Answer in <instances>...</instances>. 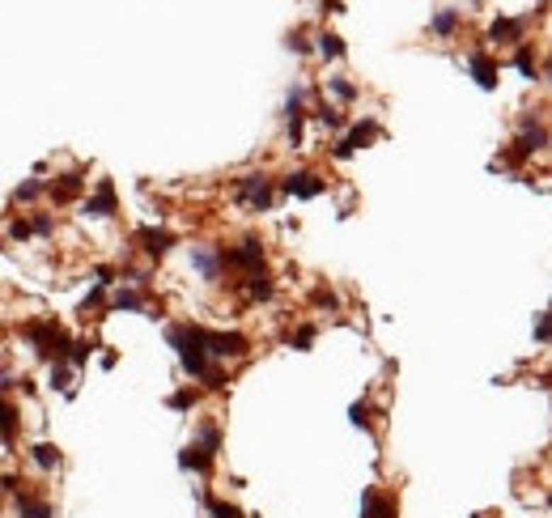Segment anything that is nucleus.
Here are the masks:
<instances>
[{"label":"nucleus","instance_id":"f257e3e1","mask_svg":"<svg viewBox=\"0 0 552 518\" xmlns=\"http://www.w3.org/2000/svg\"><path fill=\"white\" fill-rule=\"evenodd\" d=\"M166 344L179 353V361H183V370H187L191 378H204V387H208V391H225V374H221V366L213 361V353H208V344H204V327H200V323L170 327V332H166Z\"/></svg>","mask_w":552,"mask_h":518},{"label":"nucleus","instance_id":"f03ea898","mask_svg":"<svg viewBox=\"0 0 552 518\" xmlns=\"http://www.w3.org/2000/svg\"><path fill=\"white\" fill-rule=\"evenodd\" d=\"M21 340H30V344H34V353H38V357H47V361H64V357H68V349H72L68 332H64L55 319H30V323H21Z\"/></svg>","mask_w":552,"mask_h":518},{"label":"nucleus","instance_id":"7ed1b4c3","mask_svg":"<svg viewBox=\"0 0 552 518\" xmlns=\"http://www.w3.org/2000/svg\"><path fill=\"white\" fill-rule=\"evenodd\" d=\"M234 200L251 213H268L276 204V187L268 174H242V179H234Z\"/></svg>","mask_w":552,"mask_h":518},{"label":"nucleus","instance_id":"20e7f679","mask_svg":"<svg viewBox=\"0 0 552 518\" xmlns=\"http://www.w3.org/2000/svg\"><path fill=\"white\" fill-rule=\"evenodd\" d=\"M204 344H208V353H213V361H234V357H247V349H251V340L242 336V332H208L204 327Z\"/></svg>","mask_w":552,"mask_h":518},{"label":"nucleus","instance_id":"39448f33","mask_svg":"<svg viewBox=\"0 0 552 518\" xmlns=\"http://www.w3.org/2000/svg\"><path fill=\"white\" fill-rule=\"evenodd\" d=\"M221 255H225V268H238V272H264V247H259V238H242L234 251H225L221 247Z\"/></svg>","mask_w":552,"mask_h":518},{"label":"nucleus","instance_id":"423d86ee","mask_svg":"<svg viewBox=\"0 0 552 518\" xmlns=\"http://www.w3.org/2000/svg\"><path fill=\"white\" fill-rule=\"evenodd\" d=\"M323 179L315 174V170H293V174H285L281 179V191L285 196H298V200H315V196H323Z\"/></svg>","mask_w":552,"mask_h":518},{"label":"nucleus","instance_id":"0eeeda50","mask_svg":"<svg viewBox=\"0 0 552 518\" xmlns=\"http://www.w3.org/2000/svg\"><path fill=\"white\" fill-rule=\"evenodd\" d=\"M544 145H548V128H544V123H536V119H523V132H519V140H514L510 157L519 162V157H527V153H536V149H544Z\"/></svg>","mask_w":552,"mask_h":518},{"label":"nucleus","instance_id":"6e6552de","mask_svg":"<svg viewBox=\"0 0 552 518\" xmlns=\"http://www.w3.org/2000/svg\"><path fill=\"white\" fill-rule=\"evenodd\" d=\"M132 238L140 242V251H145L149 259H162V255H166V251L174 247V238H170L166 230H157V225H140V230H136Z\"/></svg>","mask_w":552,"mask_h":518},{"label":"nucleus","instance_id":"1a4fd4ad","mask_svg":"<svg viewBox=\"0 0 552 518\" xmlns=\"http://www.w3.org/2000/svg\"><path fill=\"white\" fill-rule=\"evenodd\" d=\"M81 208H85L89 217H111V213L119 208V204H115V183H111V179H98L94 196H89V200H85Z\"/></svg>","mask_w":552,"mask_h":518},{"label":"nucleus","instance_id":"9d476101","mask_svg":"<svg viewBox=\"0 0 552 518\" xmlns=\"http://www.w3.org/2000/svg\"><path fill=\"white\" fill-rule=\"evenodd\" d=\"M191 264L204 281H217L225 268V255H221V247H191Z\"/></svg>","mask_w":552,"mask_h":518},{"label":"nucleus","instance_id":"9b49d317","mask_svg":"<svg viewBox=\"0 0 552 518\" xmlns=\"http://www.w3.org/2000/svg\"><path fill=\"white\" fill-rule=\"evenodd\" d=\"M361 518H400L395 497H383L378 489H366L361 493Z\"/></svg>","mask_w":552,"mask_h":518},{"label":"nucleus","instance_id":"f8f14e48","mask_svg":"<svg viewBox=\"0 0 552 518\" xmlns=\"http://www.w3.org/2000/svg\"><path fill=\"white\" fill-rule=\"evenodd\" d=\"M468 68H472V77H476V85H480V89H497V64H493L480 47L468 55Z\"/></svg>","mask_w":552,"mask_h":518},{"label":"nucleus","instance_id":"ddd939ff","mask_svg":"<svg viewBox=\"0 0 552 518\" xmlns=\"http://www.w3.org/2000/svg\"><path fill=\"white\" fill-rule=\"evenodd\" d=\"M179 468H183V472H200V476H208V472H213V451L200 446V442H191L187 451H179Z\"/></svg>","mask_w":552,"mask_h":518},{"label":"nucleus","instance_id":"4468645a","mask_svg":"<svg viewBox=\"0 0 552 518\" xmlns=\"http://www.w3.org/2000/svg\"><path fill=\"white\" fill-rule=\"evenodd\" d=\"M489 38L493 43H523V17H497L489 26Z\"/></svg>","mask_w":552,"mask_h":518},{"label":"nucleus","instance_id":"2eb2a0df","mask_svg":"<svg viewBox=\"0 0 552 518\" xmlns=\"http://www.w3.org/2000/svg\"><path fill=\"white\" fill-rule=\"evenodd\" d=\"M81 187H85V179H81V174H60V179L51 183V200H55V204H68V200H77V196H81Z\"/></svg>","mask_w":552,"mask_h":518},{"label":"nucleus","instance_id":"dca6fc26","mask_svg":"<svg viewBox=\"0 0 552 518\" xmlns=\"http://www.w3.org/2000/svg\"><path fill=\"white\" fill-rule=\"evenodd\" d=\"M13 514H17V518H51V506H47L43 497L17 493V497H13Z\"/></svg>","mask_w":552,"mask_h":518},{"label":"nucleus","instance_id":"f3484780","mask_svg":"<svg viewBox=\"0 0 552 518\" xmlns=\"http://www.w3.org/2000/svg\"><path fill=\"white\" fill-rule=\"evenodd\" d=\"M374 136H383V128H378L374 119H361V123H357V128H353V132L344 136V145H349V149L357 153V149H361L366 140H374Z\"/></svg>","mask_w":552,"mask_h":518},{"label":"nucleus","instance_id":"a211bd4d","mask_svg":"<svg viewBox=\"0 0 552 518\" xmlns=\"http://www.w3.org/2000/svg\"><path fill=\"white\" fill-rule=\"evenodd\" d=\"M272 298V276L268 272H251L247 276V302H268Z\"/></svg>","mask_w":552,"mask_h":518},{"label":"nucleus","instance_id":"6ab92c4d","mask_svg":"<svg viewBox=\"0 0 552 518\" xmlns=\"http://www.w3.org/2000/svg\"><path fill=\"white\" fill-rule=\"evenodd\" d=\"M30 459H34V468H43V472H55V468H60V451H55L51 442L30 446Z\"/></svg>","mask_w":552,"mask_h":518},{"label":"nucleus","instance_id":"aec40b11","mask_svg":"<svg viewBox=\"0 0 552 518\" xmlns=\"http://www.w3.org/2000/svg\"><path fill=\"white\" fill-rule=\"evenodd\" d=\"M455 26H459V9H442V13H434V21H429V30L434 34H455Z\"/></svg>","mask_w":552,"mask_h":518},{"label":"nucleus","instance_id":"412c9836","mask_svg":"<svg viewBox=\"0 0 552 518\" xmlns=\"http://www.w3.org/2000/svg\"><path fill=\"white\" fill-rule=\"evenodd\" d=\"M514 68H519L527 81H536V77H540V64H536V55H531L527 47H519V51H514Z\"/></svg>","mask_w":552,"mask_h":518},{"label":"nucleus","instance_id":"4be33fe9","mask_svg":"<svg viewBox=\"0 0 552 518\" xmlns=\"http://www.w3.org/2000/svg\"><path fill=\"white\" fill-rule=\"evenodd\" d=\"M111 310H145V298L132 293V289H119V293L111 298Z\"/></svg>","mask_w":552,"mask_h":518},{"label":"nucleus","instance_id":"5701e85b","mask_svg":"<svg viewBox=\"0 0 552 518\" xmlns=\"http://www.w3.org/2000/svg\"><path fill=\"white\" fill-rule=\"evenodd\" d=\"M319 55H323V60H340V55H344L340 34H319Z\"/></svg>","mask_w":552,"mask_h":518},{"label":"nucleus","instance_id":"b1692460","mask_svg":"<svg viewBox=\"0 0 552 518\" xmlns=\"http://www.w3.org/2000/svg\"><path fill=\"white\" fill-rule=\"evenodd\" d=\"M204 506H208L213 518H247L238 506H230V502H221V497H204Z\"/></svg>","mask_w":552,"mask_h":518},{"label":"nucleus","instance_id":"393cba45","mask_svg":"<svg viewBox=\"0 0 552 518\" xmlns=\"http://www.w3.org/2000/svg\"><path fill=\"white\" fill-rule=\"evenodd\" d=\"M327 89H332L340 102H353V98H357V85H353V81H344V77H327Z\"/></svg>","mask_w":552,"mask_h":518},{"label":"nucleus","instance_id":"a878e982","mask_svg":"<svg viewBox=\"0 0 552 518\" xmlns=\"http://www.w3.org/2000/svg\"><path fill=\"white\" fill-rule=\"evenodd\" d=\"M68 370H72L68 361H51V387H55V391H68V395H72V387H68V378H72V374H68Z\"/></svg>","mask_w":552,"mask_h":518},{"label":"nucleus","instance_id":"bb28decb","mask_svg":"<svg viewBox=\"0 0 552 518\" xmlns=\"http://www.w3.org/2000/svg\"><path fill=\"white\" fill-rule=\"evenodd\" d=\"M200 446H208L213 455L221 451V429H217L213 421H204V425H200Z\"/></svg>","mask_w":552,"mask_h":518},{"label":"nucleus","instance_id":"cd10ccee","mask_svg":"<svg viewBox=\"0 0 552 518\" xmlns=\"http://www.w3.org/2000/svg\"><path fill=\"white\" fill-rule=\"evenodd\" d=\"M166 404H170V408H174V412H187V408H191V404H196V391H191V387H183V391H174V395H170V400H166Z\"/></svg>","mask_w":552,"mask_h":518},{"label":"nucleus","instance_id":"c85d7f7f","mask_svg":"<svg viewBox=\"0 0 552 518\" xmlns=\"http://www.w3.org/2000/svg\"><path fill=\"white\" fill-rule=\"evenodd\" d=\"M13 442H17V408L4 404V446H13Z\"/></svg>","mask_w":552,"mask_h":518},{"label":"nucleus","instance_id":"c756f323","mask_svg":"<svg viewBox=\"0 0 552 518\" xmlns=\"http://www.w3.org/2000/svg\"><path fill=\"white\" fill-rule=\"evenodd\" d=\"M85 357H89V344H85V340H72V349H68L64 361H68V366H85Z\"/></svg>","mask_w":552,"mask_h":518},{"label":"nucleus","instance_id":"7c9ffc66","mask_svg":"<svg viewBox=\"0 0 552 518\" xmlns=\"http://www.w3.org/2000/svg\"><path fill=\"white\" fill-rule=\"evenodd\" d=\"M38 191H43V183H38V179H26V183H21V187L13 191V200H34Z\"/></svg>","mask_w":552,"mask_h":518},{"label":"nucleus","instance_id":"2f4dec72","mask_svg":"<svg viewBox=\"0 0 552 518\" xmlns=\"http://www.w3.org/2000/svg\"><path fill=\"white\" fill-rule=\"evenodd\" d=\"M349 421H353L357 429H370V408H366V404H353V408H349Z\"/></svg>","mask_w":552,"mask_h":518},{"label":"nucleus","instance_id":"473e14b6","mask_svg":"<svg viewBox=\"0 0 552 518\" xmlns=\"http://www.w3.org/2000/svg\"><path fill=\"white\" fill-rule=\"evenodd\" d=\"M536 340H540V344H548V340H552V310L540 315V323H536Z\"/></svg>","mask_w":552,"mask_h":518},{"label":"nucleus","instance_id":"72a5a7b5","mask_svg":"<svg viewBox=\"0 0 552 518\" xmlns=\"http://www.w3.org/2000/svg\"><path fill=\"white\" fill-rule=\"evenodd\" d=\"M30 234H34V225H26V221H9V238H13V242H26Z\"/></svg>","mask_w":552,"mask_h":518},{"label":"nucleus","instance_id":"f704fd0d","mask_svg":"<svg viewBox=\"0 0 552 518\" xmlns=\"http://www.w3.org/2000/svg\"><path fill=\"white\" fill-rule=\"evenodd\" d=\"M315 306H323V310H336V306H340V298H336L332 289H315Z\"/></svg>","mask_w":552,"mask_h":518},{"label":"nucleus","instance_id":"c9c22d12","mask_svg":"<svg viewBox=\"0 0 552 518\" xmlns=\"http://www.w3.org/2000/svg\"><path fill=\"white\" fill-rule=\"evenodd\" d=\"M315 336H319V332H315L310 323H306V327H298V336H293V349H310V344H315Z\"/></svg>","mask_w":552,"mask_h":518},{"label":"nucleus","instance_id":"e433bc0d","mask_svg":"<svg viewBox=\"0 0 552 518\" xmlns=\"http://www.w3.org/2000/svg\"><path fill=\"white\" fill-rule=\"evenodd\" d=\"M30 225H34V234H38V238H47V234H51V230H55V221H51V217H47V213H38V217H34V221H30Z\"/></svg>","mask_w":552,"mask_h":518},{"label":"nucleus","instance_id":"4c0bfd02","mask_svg":"<svg viewBox=\"0 0 552 518\" xmlns=\"http://www.w3.org/2000/svg\"><path fill=\"white\" fill-rule=\"evenodd\" d=\"M319 123H323V128H332V132H340V128H344V119H340L336 111H319Z\"/></svg>","mask_w":552,"mask_h":518},{"label":"nucleus","instance_id":"58836bf2","mask_svg":"<svg viewBox=\"0 0 552 518\" xmlns=\"http://www.w3.org/2000/svg\"><path fill=\"white\" fill-rule=\"evenodd\" d=\"M332 157H336V162H349V157H353V149H349L344 140H336V145H332Z\"/></svg>","mask_w":552,"mask_h":518},{"label":"nucleus","instance_id":"ea45409f","mask_svg":"<svg viewBox=\"0 0 552 518\" xmlns=\"http://www.w3.org/2000/svg\"><path fill=\"white\" fill-rule=\"evenodd\" d=\"M289 51H298V55H302V51H310V43H306L302 34H289Z\"/></svg>","mask_w":552,"mask_h":518},{"label":"nucleus","instance_id":"a19ab883","mask_svg":"<svg viewBox=\"0 0 552 518\" xmlns=\"http://www.w3.org/2000/svg\"><path fill=\"white\" fill-rule=\"evenodd\" d=\"M323 9H327V13H344V9H340V0H323Z\"/></svg>","mask_w":552,"mask_h":518},{"label":"nucleus","instance_id":"79ce46f5","mask_svg":"<svg viewBox=\"0 0 552 518\" xmlns=\"http://www.w3.org/2000/svg\"><path fill=\"white\" fill-rule=\"evenodd\" d=\"M548 81H552V64H548Z\"/></svg>","mask_w":552,"mask_h":518}]
</instances>
